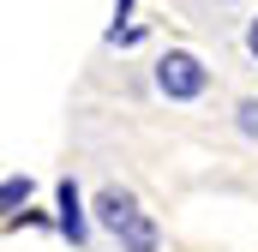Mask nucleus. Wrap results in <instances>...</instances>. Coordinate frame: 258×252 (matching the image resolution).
Listing matches in <instances>:
<instances>
[{"mask_svg":"<svg viewBox=\"0 0 258 252\" xmlns=\"http://www.w3.org/2000/svg\"><path fill=\"white\" fill-rule=\"evenodd\" d=\"M96 216H102V228L120 240V252H156V222L138 210V198L120 186L96 192Z\"/></svg>","mask_w":258,"mask_h":252,"instance_id":"f257e3e1","label":"nucleus"},{"mask_svg":"<svg viewBox=\"0 0 258 252\" xmlns=\"http://www.w3.org/2000/svg\"><path fill=\"white\" fill-rule=\"evenodd\" d=\"M204 84H210V72H204V60L186 54V48H168V54L156 60V90H162L168 102H192V96H204Z\"/></svg>","mask_w":258,"mask_h":252,"instance_id":"f03ea898","label":"nucleus"},{"mask_svg":"<svg viewBox=\"0 0 258 252\" xmlns=\"http://www.w3.org/2000/svg\"><path fill=\"white\" fill-rule=\"evenodd\" d=\"M60 234L72 246H84V210H78V186L60 180Z\"/></svg>","mask_w":258,"mask_h":252,"instance_id":"7ed1b4c3","label":"nucleus"},{"mask_svg":"<svg viewBox=\"0 0 258 252\" xmlns=\"http://www.w3.org/2000/svg\"><path fill=\"white\" fill-rule=\"evenodd\" d=\"M30 198V180H18V174H6V222L18 216V204Z\"/></svg>","mask_w":258,"mask_h":252,"instance_id":"20e7f679","label":"nucleus"},{"mask_svg":"<svg viewBox=\"0 0 258 252\" xmlns=\"http://www.w3.org/2000/svg\"><path fill=\"white\" fill-rule=\"evenodd\" d=\"M234 114H240V132H246V138H258V96H246Z\"/></svg>","mask_w":258,"mask_h":252,"instance_id":"39448f33","label":"nucleus"},{"mask_svg":"<svg viewBox=\"0 0 258 252\" xmlns=\"http://www.w3.org/2000/svg\"><path fill=\"white\" fill-rule=\"evenodd\" d=\"M246 54H252V60H258V18H252V24H246Z\"/></svg>","mask_w":258,"mask_h":252,"instance_id":"423d86ee","label":"nucleus"}]
</instances>
